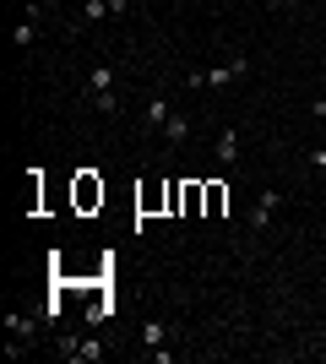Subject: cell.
Returning <instances> with one entry per match:
<instances>
[{
    "mask_svg": "<svg viewBox=\"0 0 326 364\" xmlns=\"http://www.w3.org/2000/svg\"><path fill=\"white\" fill-rule=\"evenodd\" d=\"M245 71H250V55H229V60L212 65V71H190L185 87H229V82H239Z\"/></svg>",
    "mask_w": 326,
    "mask_h": 364,
    "instance_id": "6da1fadb",
    "label": "cell"
},
{
    "mask_svg": "<svg viewBox=\"0 0 326 364\" xmlns=\"http://www.w3.org/2000/svg\"><path fill=\"white\" fill-rule=\"evenodd\" d=\"M33 332H38V321L22 316V310H11V316H6V343H11V348H6V353H11V359H16V353H28Z\"/></svg>",
    "mask_w": 326,
    "mask_h": 364,
    "instance_id": "7a4b0ae2",
    "label": "cell"
},
{
    "mask_svg": "<svg viewBox=\"0 0 326 364\" xmlns=\"http://www.w3.org/2000/svg\"><path fill=\"white\" fill-rule=\"evenodd\" d=\"M55 348H60L65 359H77V364H98L104 359V343H98V337H60Z\"/></svg>",
    "mask_w": 326,
    "mask_h": 364,
    "instance_id": "3957f363",
    "label": "cell"
},
{
    "mask_svg": "<svg viewBox=\"0 0 326 364\" xmlns=\"http://www.w3.org/2000/svg\"><path fill=\"white\" fill-rule=\"evenodd\" d=\"M278 207H283V196L272 191V185H266V191H256V207H250V228H266Z\"/></svg>",
    "mask_w": 326,
    "mask_h": 364,
    "instance_id": "277c9868",
    "label": "cell"
},
{
    "mask_svg": "<svg viewBox=\"0 0 326 364\" xmlns=\"http://www.w3.org/2000/svg\"><path fill=\"white\" fill-rule=\"evenodd\" d=\"M239 147H245V141H239V131H223L212 152H217V164H229V168H234V164H239Z\"/></svg>",
    "mask_w": 326,
    "mask_h": 364,
    "instance_id": "5b68a950",
    "label": "cell"
},
{
    "mask_svg": "<svg viewBox=\"0 0 326 364\" xmlns=\"http://www.w3.org/2000/svg\"><path fill=\"white\" fill-rule=\"evenodd\" d=\"M104 92H114V65H93L87 76V98H104Z\"/></svg>",
    "mask_w": 326,
    "mask_h": 364,
    "instance_id": "8992f818",
    "label": "cell"
},
{
    "mask_svg": "<svg viewBox=\"0 0 326 364\" xmlns=\"http://www.w3.org/2000/svg\"><path fill=\"white\" fill-rule=\"evenodd\" d=\"M169 114H174L169 98H147V125H153V131H163V125H169Z\"/></svg>",
    "mask_w": 326,
    "mask_h": 364,
    "instance_id": "52a82bcc",
    "label": "cell"
},
{
    "mask_svg": "<svg viewBox=\"0 0 326 364\" xmlns=\"http://www.w3.org/2000/svg\"><path fill=\"white\" fill-rule=\"evenodd\" d=\"M158 136L169 141V147H180V141L190 136V125H185V114H169V125H163V131H158Z\"/></svg>",
    "mask_w": 326,
    "mask_h": 364,
    "instance_id": "ba28073f",
    "label": "cell"
},
{
    "mask_svg": "<svg viewBox=\"0 0 326 364\" xmlns=\"http://www.w3.org/2000/svg\"><path fill=\"white\" fill-rule=\"evenodd\" d=\"M33 38H38V16H22V22L11 28V44H22V49H28Z\"/></svg>",
    "mask_w": 326,
    "mask_h": 364,
    "instance_id": "9c48e42d",
    "label": "cell"
},
{
    "mask_svg": "<svg viewBox=\"0 0 326 364\" xmlns=\"http://www.w3.org/2000/svg\"><path fill=\"white\" fill-rule=\"evenodd\" d=\"M141 343H147V348L169 343V326H163V321H147V326H141Z\"/></svg>",
    "mask_w": 326,
    "mask_h": 364,
    "instance_id": "30bf717a",
    "label": "cell"
},
{
    "mask_svg": "<svg viewBox=\"0 0 326 364\" xmlns=\"http://www.w3.org/2000/svg\"><path fill=\"white\" fill-rule=\"evenodd\" d=\"M109 310H114V304H104V299H98V304H87V321L98 326V321H109Z\"/></svg>",
    "mask_w": 326,
    "mask_h": 364,
    "instance_id": "8fae6325",
    "label": "cell"
},
{
    "mask_svg": "<svg viewBox=\"0 0 326 364\" xmlns=\"http://www.w3.org/2000/svg\"><path fill=\"white\" fill-rule=\"evenodd\" d=\"M310 168H321V174H326V141H315V147H310Z\"/></svg>",
    "mask_w": 326,
    "mask_h": 364,
    "instance_id": "7c38bea8",
    "label": "cell"
},
{
    "mask_svg": "<svg viewBox=\"0 0 326 364\" xmlns=\"http://www.w3.org/2000/svg\"><path fill=\"white\" fill-rule=\"evenodd\" d=\"M266 6H272V11H288V6H299V0H266Z\"/></svg>",
    "mask_w": 326,
    "mask_h": 364,
    "instance_id": "4fadbf2b",
    "label": "cell"
},
{
    "mask_svg": "<svg viewBox=\"0 0 326 364\" xmlns=\"http://www.w3.org/2000/svg\"><path fill=\"white\" fill-rule=\"evenodd\" d=\"M315 348H321V353H326V337H321V343H315Z\"/></svg>",
    "mask_w": 326,
    "mask_h": 364,
    "instance_id": "5bb4252c",
    "label": "cell"
},
{
    "mask_svg": "<svg viewBox=\"0 0 326 364\" xmlns=\"http://www.w3.org/2000/svg\"><path fill=\"white\" fill-rule=\"evenodd\" d=\"M321 16H326V0H321Z\"/></svg>",
    "mask_w": 326,
    "mask_h": 364,
    "instance_id": "9a60e30c",
    "label": "cell"
},
{
    "mask_svg": "<svg viewBox=\"0 0 326 364\" xmlns=\"http://www.w3.org/2000/svg\"><path fill=\"white\" fill-rule=\"evenodd\" d=\"M321 141H326V131H321Z\"/></svg>",
    "mask_w": 326,
    "mask_h": 364,
    "instance_id": "2e32d148",
    "label": "cell"
}]
</instances>
